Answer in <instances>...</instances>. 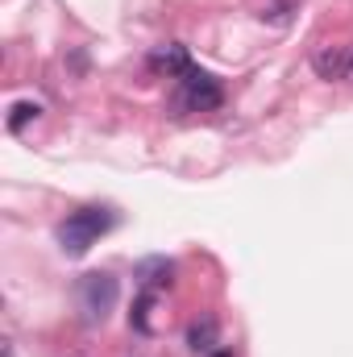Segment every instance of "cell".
Instances as JSON below:
<instances>
[{
  "label": "cell",
  "mask_w": 353,
  "mask_h": 357,
  "mask_svg": "<svg viewBox=\"0 0 353 357\" xmlns=\"http://www.w3.org/2000/svg\"><path fill=\"white\" fill-rule=\"evenodd\" d=\"M112 225H117V216H112L108 208H80V212H71V216L59 225V250H63L67 258H84Z\"/></svg>",
  "instance_id": "cell-1"
},
{
  "label": "cell",
  "mask_w": 353,
  "mask_h": 357,
  "mask_svg": "<svg viewBox=\"0 0 353 357\" xmlns=\"http://www.w3.org/2000/svg\"><path fill=\"white\" fill-rule=\"evenodd\" d=\"M117 295H121V287H117L112 274H84L80 287H75V299H80V312H84L88 324L108 320V312L117 307Z\"/></svg>",
  "instance_id": "cell-2"
},
{
  "label": "cell",
  "mask_w": 353,
  "mask_h": 357,
  "mask_svg": "<svg viewBox=\"0 0 353 357\" xmlns=\"http://www.w3.org/2000/svg\"><path fill=\"white\" fill-rule=\"evenodd\" d=\"M220 104H225V91H220V84H216L208 71L191 67V71L179 79V91H175L179 112H212V108H220Z\"/></svg>",
  "instance_id": "cell-3"
},
{
  "label": "cell",
  "mask_w": 353,
  "mask_h": 357,
  "mask_svg": "<svg viewBox=\"0 0 353 357\" xmlns=\"http://www.w3.org/2000/svg\"><path fill=\"white\" fill-rule=\"evenodd\" d=\"M150 71L154 75H167V79H183L191 71V59H187V50L179 42H171V46H158L150 54Z\"/></svg>",
  "instance_id": "cell-4"
},
{
  "label": "cell",
  "mask_w": 353,
  "mask_h": 357,
  "mask_svg": "<svg viewBox=\"0 0 353 357\" xmlns=\"http://www.w3.org/2000/svg\"><path fill=\"white\" fill-rule=\"evenodd\" d=\"M312 67H316L320 79H345V71H350V46H320L312 54Z\"/></svg>",
  "instance_id": "cell-5"
},
{
  "label": "cell",
  "mask_w": 353,
  "mask_h": 357,
  "mask_svg": "<svg viewBox=\"0 0 353 357\" xmlns=\"http://www.w3.org/2000/svg\"><path fill=\"white\" fill-rule=\"evenodd\" d=\"M133 278L150 291V287H171L175 282V262L171 258H142L133 266Z\"/></svg>",
  "instance_id": "cell-6"
},
{
  "label": "cell",
  "mask_w": 353,
  "mask_h": 357,
  "mask_svg": "<svg viewBox=\"0 0 353 357\" xmlns=\"http://www.w3.org/2000/svg\"><path fill=\"white\" fill-rule=\"evenodd\" d=\"M212 341H216V320H212V316H204V320H195V324L187 328V345H191L195 354H208Z\"/></svg>",
  "instance_id": "cell-7"
},
{
  "label": "cell",
  "mask_w": 353,
  "mask_h": 357,
  "mask_svg": "<svg viewBox=\"0 0 353 357\" xmlns=\"http://www.w3.org/2000/svg\"><path fill=\"white\" fill-rule=\"evenodd\" d=\"M38 116H42V108H38L33 100H21V104H13V116H8V129H13V133H21V129H25L29 121H38Z\"/></svg>",
  "instance_id": "cell-8"
},
{
  "label": "cell",
  "mask_w": 353,
  "mask_h": 357,
  "mask_svg": "<svg viewBox=\"0 0 353 357\" xmlns=\"http://www.w3.org/2000/svg\"><path fill=\"white\" fill-rule=\"evenodd\" d=\"M150 307H154V291H146V295L133 303V312H129V324H133L137 333H150Z\"/></svg>",
  "instance_id": "cell-9"
},
{
  "label": "cell",
  "mask_w": 353,
  "mask_h": 357,
  "mask_svg": "<svg viewBox=\"0 0 353 357\" xmlns=\"http://www.w3.org/2000/svg\"><path fill=\"white\" fill-rule=\"evenodd\" d=\"M345 79H353V46H350V71H345Z\"/></svg>",
  "instance_id": "cell-10"
},
{
  "label": "cell",
  "mask_w": 353,
  "mask_h": 357,
  "mask_svg": "<svg viewBox=\"0 0 353 357\" xmlns=\"http://www.w3.org/2000/svg\"><path fill=\"white\" fill-rule=\"evenodd\" d=\"M212 357H233V354H229V349H220V354H212Z\"/></svg>",
  "instance_id": "cell-11"
}]
</instances>
